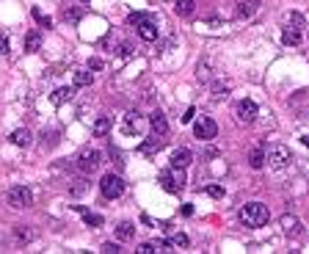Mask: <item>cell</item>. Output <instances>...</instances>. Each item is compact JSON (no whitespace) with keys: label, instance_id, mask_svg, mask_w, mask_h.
<instances>
[{"label":"cell","instance_id":"cell-1","mask_svg":"<svg viewBox=\"0 0 309 254\" xmlns=\"http://www.w3.org/2000/svg\"><path fill=\"white\" fill-rule=\"evenodd\" d=\"M268 218H271V213H268V208L262 202H249V205H243V210H240V221L252 229L265 227Z\"/></svg>","mask_w":309,"mask_h":254},{"label":"cell","instance_id":"cell-2","mask_svg":"<svg viewBox=\"0 0 309 254\" xmlns=\"http://www.w3.org/2000/svg\"><path fill=\"white\" fill-rule=\"evenodd\" d=\"M268 166H271L273 171H284L290 166V163H293V152L287 149V146H282V144H276V146H271V149H268Z\"/></svg>","mask_w":309,"mask_h":254},{"label":"cell","instance_id":"cell-3","mask_svg":"<svg viewBox=\"0 0 309 254\" xmlns=\"http://www.w3.org/2000/svg\"><path fill=\"white\" fill-rule=\"evenodd\" d=\"M125 180H121L119 174H105L102 180H100V191H102V196L105 199H119L121 193H125Z\"/></svg>","mask_w":309,"mask_h":254},{"label":"cell","instance_id":"cell-4","mask_svg":"<svg viewBox=\"0 0 309 254\" xmlns=\"http://www.w3.org/2000/svg\"><path fill=\"white\" fill-rule=\"evenodd\" d=\"M194 135L199 141H213L218 135V125H215L213 116H199V122L194 125Z\"/></svg>","mask_w":309,"mask_h":254},{"label":"cell","instance_id":"cell-5","mask_svg":"<svg viewBox=\"0 0 309 254\" xmlns=\"http://www.w3.org/2000/svg\"><path fill=\"white\" fill-rule=\"evenodd\" d=\"M9 205H11V208H17V210L31 208V205H33V193H31V188H25V185H14V188L9 191Z\"/></svg>","mask_w":309,"mask_h":254},{"label":"cell","instance_id":"cell-6","mask_svg":"<svg viewBox=\"0 0 309 254\" xmlns=\"http://www.w3.org/2000/svg\"><path fill=\"white\" fill-rule=\"evenodd\" d=\"M78 166L86 171V174H91V171H97L102 166V155L97 149H86V152H80V158H78Z\"/></svg>","mask_w":309,"mask_h":254},{"label":"cell","instance_id":"cell-7","mask_svg":"<svg viewBox=\"0 0 309 254\" xmlns=\"http://www.w3.org/2000/svg\"><path fill=\"white\" fill-rule=\"evenodd\" d=\"M163 146H166V138H163L160 133H152V135H149V138L144 141L141 146H138V152H141L144 158H155L157 152L163 149Z\"/></svg>","mask_w":309,"mask_h":254},{"label":"cell","instance_id":"cell-8","mask_svg":"<svg viewBox=\"0 0 309 254\" xmlns=\"http://www.w3.org/2000/svg\"><path fill=\"white\" fill-rule=\"evenodd\" d=\"M235 114H237V119L243 122V125H252L254 119H257V105L252 103V99H240V103H237V108H235Z\"/></svg>","mask_w":309,"mask_h":254},{"label":"cell","instance_id":"cell-9","mask_svg":"<svg viewBox=\"0 0 309 254\" xmlns=\"http://www.w3.org/2000/svg\"><path fill=\"white\" fill-rule=\"evenodd\" d=\"M138 36H141L144 42H157L160 31H157V25H155V17H152V20H147V22H141V25H138Z\"/></svg>","mask_w":309,"mask_h":254},{"label":"cell","instance_id":"cell-10","mask_svg":"<svg viewBox=\"0 0 309 254\" xmlns=\"http://www.w3.org/2000/svg\"><path fill=\"white\" fill-rule=\"evenodd\" d=\"M257 11H260V0H240L235 14L240 17V20H249V17H254Z\"/></svg>","mask_w":309,"mask_h":254},{"label":"cell","instance_id":"cell-11","mask_svg":"<svg viewBox=\"0 0 309 254\" xmlns=\"http://www.w3.org/2000/svg\"><path fill=\"white\" fill-rule=\"evenodd\" d=\"M9 141H11L14 146H31L33 135H31V130H28V127H17L14 133L9 135Z\"/></svg>","mask_w":309,"mask_h":254},{"label":"cell","instance_id":"cell-12","mask_svg":"<svg viewBox=\"0 0 309 254\" xmlns=\"http://www.w3.org/2000/svg\"><path fill=\"white\" fill-rule=\"evenodd\" d=\"M191 161H194V155H191V149H174L171 152V166H177V169H185V166H191Z\"/></svg>","mask_w":309,"mask_h":254},{"label":"cell","instance_id":"cell-13","mask_svg":"<svg viewBox=\"0 0 309 254\" xmlns=\"http://www.w3.org/2000/svg\"><path fill=\"white\" fill-rule=\"evenodd\" d=\"M72 94H75V86H61L50 94V99H52V105H64V103L72 99Z\"/></svg>","mask_w":309,"mask_h":254},{"label":"cell","instance_id":"cell-14","mask_svg":"<svg viewBox=\"0 0 309 254\" xmlns=\"http://www.w3.org/2000/svg\"><path fill=\"white\" fill-rule=\"evenodd\" d=\"M282 232L290 235V238H295V235H301V224L295 216H284L282 218Z\"/></svg>","mask_w":309,"mask_h":254},{"label":"cell","instance_id":"cell-15","mask_svg":"<svg viewBox=\"0 0 309 254\" xmlns=\"http://www.w3.org/2000/svg\"><path fill=\"white\" fill-rule=\"evenodd\" d=\"M160 185H163V191H168V193H179V191H182V185L171 177V169L160 174Z\"/></svg>","mask_w":309,"mask_h":254},{"label":"cell","instance_id":"cell-16","mask_svg":"<svg viewBox=\"0 0 309 254\" xmlns=\"http://www.w3.org/2000/svg\"><path fill=\"white\" fill-rule=\"evenodd\" d=\"M149 125H152V133H160V135L168 133V122H166V116H163L160 111H155V114L149 116Z\"/></svg>","mask_w":309,"mask_h":254},{"label":"cell","instance_id":"cell-17","mask_svg":"<svg viewBox=\"0 0 309 254\" xmlns=\"http://www.w3.org/2000/svg\"><path fill=\"white\" fill-rule=\"evenodd\" d=\"M110 127H113V122H110V116H100V119L94 122V127H91V133H94L97 138H105V135L110 133Z\"/></svg>","mask_w":309,"mask_h":254},{"label":"cell","instance_id":"cell-18","mask_svg":"<svg viewBox=\"0 0 309 254\" xmlns=\"http://www.w3.org/2000/svg\"><path fill=\"white\" fill-rule=\"evenodd\" d=\"M138 130H141V114L136 111L125 114V133H138Z\"/></svg>","mask_w":309,"mask_h":254},{"label":"cell","instance_id":"cell-19","mask_svg":"<svg viewBox=\"0 0 309 254\" xmlns=\"http://www.w3.org/2000/svg\"><path fill=\"white\" fill-rule=\"evenodd\" d=\"M174 11H177L179 17H194L196 3H194V0H177V3H174Z\"/></svg>","mask_w":309,"mask_h":254},{"label":"cell","instance_id":"cell-20","mask_svg":"<svg viewBox=\"0 0 309 254\" xmlns=\"http://www.w3.org/2000/svg\"><path fill=\"white\" fill-rule=\"evenodd\" d=\"M133 235H136V227H133L130 221H121L119 227H116V238L119 240H133Z\"/></svg>","mask_w":309,"mask_h":254},{"label":"cell","instance_id":"cell-21","mask_svg":"<svg viewBox=\"0 0 309 254\" xmlns=\"http://www.w3.org/2000/svg\"><path fill=\"white\" fill-rule=\"evenodd\" d=\"M282 42H284V44H290V47L301 44V31H295V28H284V33H282Z\"/></svg>","mask_w":309,"mask_h":254},{"label":"cell","instance_id":"cell-22","mask_svg":"<svg viewBox=\"0 0 309 254\" xmlns=\"http://www.w3.org/2000/svg\"><path fill=\"white\" fill-rule=\"evenodd\" d=\"M39 47H42V36H39L36 31H31L25 36V50L28 53H39Z\"/></svg>","mask_w":309,"mask_h":254},{"label":"cell","instance_id":"cell-23","mask_svg":"<svg viewBox=\"0 0 309 254\" xmlns=\"http://www.w3.org/2000/svg\"><path fill=\"white\" fill-rule=\"evenodd\" d=\"M78 210H80V216H83V221L89 224V227H102V216H97V213H91L86 208H78Z\"/></svg>","mask_w":309,"mask_h":254},{"label":"cell","instance_id":"cell-24","mask_svg":"<svg viewBox=\"0 0 309 254\" xmlns=\"http://www.w3.org/2000/svg\"><path fill=\"white\" fill-rule=\"evenodd\" d=\"M91 83H94V75L91 72H83V69L75 72V88H83V86H91Z\"/></svg>","mask_w":309,"mask_h":254},{"label":"cell","instance_id":"cell-25","mask_svg":"<svg viewBox=\"0 0 309 254\" xmlns=\"http://www.w3.org/2000/svg\"><path fill=\"white\" fill-rule=\"evenodd\" d=\"M265 161H268V158H265V149H254L252 158H249L252 169H262V166H265Z\"/></svg>","mask_w":309,"mask_h":254},{"label":"cell","instance_id":"cell-26","mask_svg":"<svg viewBox=\"0 0 309 254\" xmlns=\"http://www.w3.org/2000/svg\"><path fill=\"white\" fill-rule=\"evenodd\" d=\"M14 238L20 240V243H28V240H33V238H36V232H33V229H28V227H17Z\"/></svg>","mask_w":309,"mask_h":254},{"label":"cell","instance_id":"cell-27","mask_svg":"<svg viewBox=\"0 0 309 254\" xmlns=\"http://www.w3.org/2000/svg\"><path fill=\"white\" fill-rule=\"evenodd\" d=\"M147 20H152V14H144V11H133V14L127 17V22H130L133 28H138L141 22H147Z\"/></svg>","mask_w":309,"mask_h":254},{"label":"cell","instance_id":"cell-28","mask_svg":"<svg viewBox=\"0 0 309 254\" xmlns=\"http://www.w3.org/2000/svg\"><path fill=\"white\" fill-rule=\"evenodd\" d=\"M58 144V130H50L47 135H42V149H52Z\"/></svg>","mask_w":309,"mask_h":254},{"label":"cell","instance_id":"cell-29","mask_svg":"<svg viewBox=\"0 0 309 254\" xmlns=\"http://www.w3.org/2000/svg\"><path fill=\"white\" fill-rule=\"evenodd\" d=\"M229 97V86H221V83H215L213 86V99L218 103V99H226Z\"/></svg>","mask_w":309,"mask_h":254},{"label":"cell","instance_id":"cell-30","mask_svg":"<svg viewBox=\"0 0 309 254\" xmlns=\"http://www.w3.org/2000/svg\"><path fill=\"white\" fill-rule=\"evenodd\" d=\"M168 240H171V243H174V249H185V246L191 243V240H188V235H182V232L171 235V238H168Z\"/></svg>","mask_w":309,"mask_h":254},{"label":"cell","instance_id":"cell-31","mask_svg":"<svg viewBox=\"0 0 309 254\" xmlns=\"http://www.w3.org/2000/svg\"><path fill=\"white\" fill-rule=\"evenodd\" d=\"M80 17H83L80 9H64V20L67 22H80Z\"/></svg>","mask_w":309,"mask_h":254},{"label":"cell","instance_id":"cell-32","mask_svg":"<svg viewBox=\"0 0 309 254\" xmlns=\"http://www.w3.org/2000/svg\"><path fill=\"white\" fill-rule=\"evenodd\" d=\"M287 28L301 31V28H304V17H301V14H287Z\"/></svg>","mask_w":309,"mask_h":254},{"label":"cell","instance_id":"cell-33","mask_svg":"<svg viewBox=\"0 0 309 254\" xmlns=\"http://www.w3.org/2000/svg\"><path fill=\"white\" fill-rule=\"evenodd\" d=\"M33 20H36L42 28H50V25H52V20H50L47 14H42V11H39V9H33Z\"/></svg>","mask_w":309,"mask_h":254},{"label":"cell","instance_id":"cell-34","mask_svg":"<svg viewBox=\"0 0 309 254\" xmlns=\"http://www.w3.org/2000/svg\"><path fill=\"white\" fill-rule=\"evenodd\" d=\"M11 47H9V33H0V56H9Z\"/></svg>","mask_w":309,"mask_h":254},{"label":"cell","instance_id":"cell-35","mask_svg":"<svg viewBox=\"0 0 309 254\" xmlns=\"http://www.w3.org/2000/svg\"><path fill=\"white\" fill-rule=\"evenodd\" d=\"M207 193H210V196H213V199H224V188H221V185H207Z\"/></svg>","mask_w":309,"mask_h":254},{"label":"cell","instance_id":"cell-36","mask_svg":"<svg viewBox=\"0 0 309 254\" xmlns=\"http://www.w3.org/2000/svg\"><path fill=\"white\" fill-rule=\"evenodd\" d=\"M133 53H136V47H133V44H127V42H121V44H119V56H125V58H130V56H133Z\"/></svg>","mask_w":309,"mask_h":254},{"label":"cell","instance_id":"cell-37","mask_svg":"<svg viewBox=\"0 0 309 254\" xmlns=\"http://www.w3.org/2000/svg\"><path fill=\"white\" fill-rule=\"evenodd\" d=\"M83 191H86V182H83V180H75V185H72V196H80Z\"/></svg>","mask_w":309,"mask_h":254},{"label":"cell","instance_id":"cell-38","mask_svg":"<svg viewBox=\"0 0 309 254\" xmlns=\"http://www.w3.org/2000/svg\"><path fill=\"white\" fill-rule=\"evenodd\" d=\"M102 251H105V254H119L121 249H119V243H105Z\"/></svg>","mask_w":309,"mask_h":254},{"label":"cell","instance_id":"cell-39","mask_svg":"<svg viewBox=\"0 0 309 254\" xmlns=\"http://www.w3.org/2000/svg\"><path fill=\"white\" fill-rule=\"evenodd\" d=\"M89 69H91V72H100V69H102V58H91Z\"/></svg>","mask_w":309,"mask_h":254},{"label":"cell","instance_id":"cell-40","mask_svg":"<svg viewBox=\"0 0 309 254\" xmlns=\"http://www.w3.org/2000/svg\"><path fill=\"white\" fill-rule=\"evenodd\" d=\"M136 251H138V254H152V251H155V243H141Z\"/></svg>","mask_w":309,"mask_h":254},{"label":"cell","instance_id":"cell-41","mask_svg":"<svg viewBox=\"0 0 309 254\" xmlns=\"http://www.w3.org/2000/svg\"><path fill=\"white\" fill-rule=\"evenodd\" d=\"M194 116H196V108H188V111H185V116H182V122L188 125V122H194Z\"/></svg>","mask_w":309,"mask_h":254},{"label":"cell","instance_id":"cell-42","mask_svg":"<svg viewBox=\"0 0 309 254\" xmlns=\"http://www.w3.org/2000/svg\"><path fill=\"white\" fill-rule=\"evenodd\" d=\"M207 25H213V28H221V25H224V22H221L218 17H210V20H207Z\"/></svg>","mask_w":309,"mask_h":254},{"label":"cell","instance_id":"cell-43","mask_svg":"<svg viewBox=\"0 0 309 254\" xmlns=\"http://www.w3.org/2000/svg\"><path fill=\"white\" fill-rule=\"evenodd\" d=\"M182 216H194V208H191V205H182Z\"/></svg>","mask_w":309,"mask_h":254},{"label":"cell","instance_id":"cell-44","mask_svg":"<svg viewBox=\"0 0 309 254\" xmlns=\"http://www.w3.org/2000/svg\"><path fill=\"white\" fill-rule=\"evenodd\" d=\"M301 141H304V146H309V135H304V138H301Z\"/></svg>","mask_w":309,"mask_h":254},{"label":"cell","instance_id":"cell-45","mask_svg":"<svg viewBox=\"0 0 309 254\" xmlns=\"http://www.w3.org/2000/svg\"><path fill=\"white\" fill-rule=\"evenodd\" d=\"M80 3H83V0H80Z\"/></svg>","mask_w":309,"mask_h":254}]
</instances>
